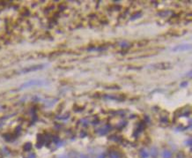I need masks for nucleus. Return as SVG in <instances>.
Returning <instances> with one entry per match:
<instances>
[{
    "mask_svg": "<svg viewBox=\"0 0 192 158\" xmlns=\"http://www.w3.org/2000/svg\"><path fill=\"white\" fill-rule=\"evenodd\" d=\"M42 84H44V82H42L41 80H30V81H27L26 83H24L23 85H21L20 88H25V87H32V86H37V85H42Z\"/></svg>",
    "mask_w": 192,
    "mask_h": 158,
    "instance_id": "f257e3e1",
    "label": "nucleus"
},
{
    "mask_svg": "<svg viewBox=\"0 0 192 158\" xmlns=\"http://www.w3.org/2000/svg\"><path fill=\"white\" fill-rule=\"evenodd\" d=\"M109 157L110 158H120L121 157V155L119 154V152L117 151H111L109 153Z\"/></svg>",
    "mask_w": 192,
    "mask_h": 158,
    "instance_id": "f03ea898",
    "label": "nucleus"
},
{
    "mask_svg": "<svg viewBox=\"0 0 192 158\" xmlns=\"http://www.w3.org/2000/svg\"><path fill=\"white\" fill-rule=\"evenodd\" d=\"M41 66H33V67H31V68L29 69H27V70H23V73H27V72H30V71H35V70H38V69H41L42 68Z\"/></svg>",
    "mask_w": 192,
    "mask_h": 158,
    "instance_id": "7ed1b4c3",
    "label": "nucleus"
},
{
    "mask_svg": "<svg viewBox=\"0 0 192 158\" xmlns=\"http://www.w3.org/2000/svg\"><path fill=\"white\" fill-rule=\"evenodd\" d=\"M163 157L164 158H171L172 157V153L169 151H164L163 152Z\"/></svg>",
    "mask_w": 192,
    "mask_h": 158,
    "instance_id": "20e7f679",
    "label": "nucleus"
},
{
    "mask_svg": "<svg viewBox=\"0 0 192 158\" xmlns=\"http://www.w3.org/2000/svg\"><path fill=\"white\" fill-rule=\"evenodd\" d=\"M140 155H141V156H142V158H147L149 156L148 153L146 152L145 150H141Z\"/></svg>",
    "mask_w": 192,
    "mask_h": 158,
    "instance_id": "39448f33",
    "label": "nucleus"
},
{
    "mask_svg": "<svg viewBox=\"0 0 192 158\" xmlns=\"http://www.w3.org/2000/svg\"><path fill=\"white\" fill-rule=\"evenodd\" d=\"M31 147H32L31 144H30V143H28V144H26V146L24 147V149L26 150V151H27V150L31 149Z\"/></svg>",
    "mask_w": 192,
    "mask_h": 158,
    "instance_id": "423d86ee",
    "label": "nucleus"
},
{
    "mask_svg": "<svg viewBox=\"0 0 192 158\" xmlns=\"http://www.w3.org/2000/svg\"><path fill=\"white\" fill-rule=\"evenodd\" d=\"M176 158H185V156H184V155L181 152H179L177 154V157Z\"/></svg>",
    "mask_w": 192,
    "mask_h": 158,
    "instance_id": "0eeeda50",
    "label": "nucleus"
},
{
    "mask_svg": "<svg viewBox=\"0 0 192 158\" xmlns=\"http://www.w3.org/2000/svg\"><path fill=\"white\" fill-rule=\"evenodd\" d=\"M186 143L188 144V146H191V139H189L188 140H186Z\"/></svg>",
    "mask_w": 192,
    "mask_h": 158,
    "instance_id": "6e6552de",
    "label": "nucleus"
},
{
    "mask_svg": "<svg viewBox=\"0 0 192 158\" xmlns=\"http://www.w3.org/2000/svg\"><path fill=\"white\" fill-rule=\"evenodd\" d=\"M77 158H87V157L85 155H79Z\"/></svg>",
    "mask_w": 192,
    "mask_h": 158,
    "instance_id": "1a4fd4ad",
    "label": "nucleus"
},
{
    "mask_svg": "<svg viewBox=\"0 0 192 158\" xmlns=\"http://www.w3.org/2000/svg\"><path fill=\"white\" fill-rule=\"evenodd\" d=\"M188 48H189V47H184L183 49H188ZM182 49V48H181V46L178 47V49Z\"/></svg>",
    "mask_w": 192,
    "mask_h": 158,
    "instance_id": "9d476101",
    "label": "nucleus"
}]
</instances>
